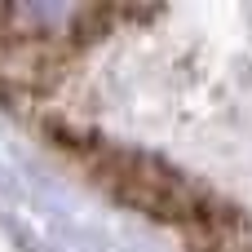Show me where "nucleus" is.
<instances>
[{"label": "nucleus", "mask_w": 252, "mask_h": 252, "mask_svg": "<svg viewBox=\"0 0 252 252\" xmlns=\"http://www.w3.org/2000/svg\"><path fill=\"white\" fill-rule=\"evenodd\" d=\"M102 182L133 208L151 213V217H173V221H186V217H199L204 199L190 182H182L168 164L151 159V155H137V151H115L102 159Z\"/></svg>", "instance_id": "1"}]
</instances>
